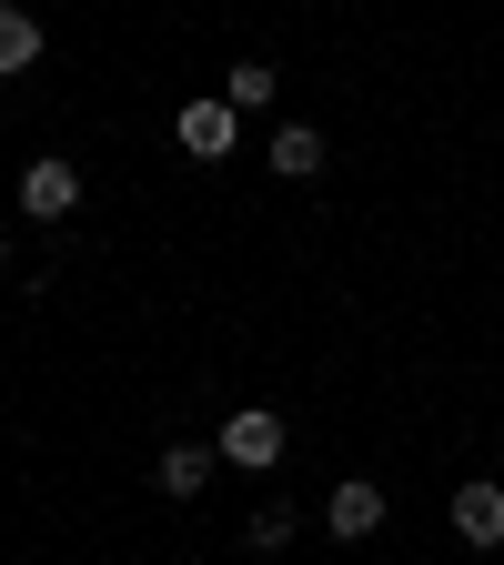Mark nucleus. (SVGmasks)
<instances>
[{"label": "nucleus", "mask_w": 504, "mask_h": 565, "mask_svg": "<svg viewBox=\"0 0 504 565\" xmlns=\"http://www.w3.org/2000/svg\"><path fill=\"white\" fill-rule=\"evenodd\" d=\"M223 465H243V475H272L282 465V414L272 404H233L223 414Z\"/></svg>", "instance_id": "f257e3e1"}, {"label": "nucleus", "mask_w": 504, "mask_h": 565, "mask_svg": "<svg viewBox=\"0 0 504 565\" xmlns=\"http://www.w3.org/2000/svg\"><path fill=\"white\" fill-rule=\"evenodd\" d=\"M172 141H182L192 162H223L233 141H243V111H233L223 92H212V102H182V111H172Z\"/></svg>", "instance_id": "f03ea898"}, {"label": "nucleus", "mask_w": 504, "mask_h": 565, "mask_svg": "<svg viewBox=\"0 0 504 565\" xmlns=\"http://www.w3.org/2000/svg\"><path fill=\"white\" fill-rule=\"evenodd\" d=\"M21 212L31 223H61V212H82V162H21Z\"/></svg>", "instance_id": "7ed1b4c3"}, {"label": "nucleus", "mask_w": 504, "mask_h": 565, "mask_svg": "<svg viewBox=\"0 0 504 565\" xmlns=\"http://www.w3.org/2000/svg\"><path fill=\"white\" fill-rule=\"evenodd\" d=\"M454 535H464V545H504V484H494V475L454 484Z\"/></svg>", "instance_id": "20e7f679"}, {"label": "nucleus", "mask_w": 504, "mask_h": 565, "mask_svg": "<svg viewBox=\"0 0 504 565\" xmlns=\"http://www.w3.org/2000/svg\"><path fill=\"white\" fill-rule=\"evenodd\" d=\"M323 525H333L343 545H364V535L384 525V484H364V475H353V484H333V505H323Z\"/></svg>", "instance_id": "39448f33"}, {"label": "nucleus", "mask_w": 504, "mask_h": 565, "mask_svg": "<svg viewBox=\"0 0 504 565\" xmlns=\"http://www.w3.org/2000/svg\"><path fill=\"white\" fill-rule=\"evenodd\" d=\"M272 172H282V182H313V172H323V131H313V121H282V131H272Z\"/></svg>", "instance_id": "423d86ee"}, {"label": "nucleus", "mask_w": 504, "mask_h": 565, "mask_svg": "<svg viewBox=\"0 0 504 565\" xmlns=\"http://www.w3.org/2000/svg\"><path fill=\"white\" fill-rule=\"evenodd\" d=\"M202 484H212V455L202 445H162V494H172V505H192Z\"/></svg>", "instance_id": "0eeeda50"}, {"label": "nucleus", "mask_w": 504, "mask_h": 565, "mask_svg": "<svg viewBox=\"0 0 504 565\" xmlns=\"http://www.w3.org/2000/svg\"><path fill=\"white\" fill-rule=\"evenodd\" d=\"M31 61H41V21H31V11H0V82L31 71Z\"/></svg>", "instance_id": "6e6552de"}, {"label": "nucleus", "mask_w": 504, "mask_h": 565, "mask_svg": "<svg viewBox=\"0 0 504 565\" xmlns=\"http://www.w3.org/2000/svg\"><path fill=\"white\" fill-rule=\"evenodd\" d=\"M272 92H282V82H272V61H233V71H223V102H233V111H262Z\"/></svg>", "instance_id": "1a4fd4ad"}, {"label": "nucleus", "mask_w": 504, "mask_h": 565, "mask_svg": "<svg viewBox=\"0 0 504 565\" xmlns=\"http://www.w3.org/2000/svg\"><path fill=\"white\" fill-rule=\"evenodd\" d=\"M262 555H282V545H293V494H272V505H253V525H243Z\"/></svg>", "instance_id": "9d476101"}, {"label": "nucleus", "mask_w": 504, "mask_h": 565, "mask_svg": "<svg viewBox=\"0 0 504 565\" xmlns=\"http://www.w3.org/2000/svg\"><path fill=\"white\" fill-rule=\"evenodd\" d=\"M0 253H11V233H0Z\"/></svg>", "instance_id": "9b49d317"}]
</instances>
